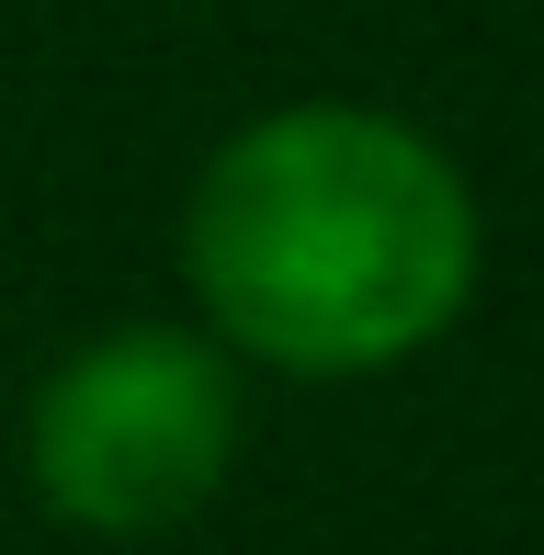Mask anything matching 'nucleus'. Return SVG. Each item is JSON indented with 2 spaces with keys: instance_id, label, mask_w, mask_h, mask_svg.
I'll list each match as a JSON object with an SVG mask.
<instances>
[{
  "instance_id": "obj_1",
  "label": "nucleus",
  "mask_w": 544,
  "mask_h": 555,
  "mask_svg": "<svg viewBox=\"0 0 544 555\" xmlns=\"http://www.w3.org/2000/svg\"><path fill=\"white\" fill-rule=\"evenodd\" d=\"M182 272L250 363L386 374L477 295V193L419 125L295 103L205 159Z\"/></svg>"
},
{
  "instance_id": "obj_2",
  "label": "nucleus",
  "mask_w": 544,
  "mask_h": 555,
  "mask_svg": "<svg viewBox=\"0 0 544 555\" xmlns=\"http://www.w3.org/2000/svg\"><path fill=\"white\" fill-rule=\"evenodd\" d=\"M238 442V386L193 330H114L46 374L23 420L35 499L80 533H170L216 499Z\"/></svg>"
}]
</instances>
